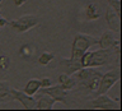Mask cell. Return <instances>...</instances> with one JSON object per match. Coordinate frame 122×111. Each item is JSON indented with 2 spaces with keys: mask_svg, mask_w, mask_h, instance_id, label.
Here are the masks:
<instances>
[{
  "mask_svg": "<svg viewBox=\"0 0 122 111\" xmlns=\"http://www.w3.org/2000/svg\"><path fill=\"white\" fill-rule=\"evenodd\" d=\"M112 50H97V51H86L83 54V56L80 57V65L81 68H99L103 65H107L111 63L113 56Z\"/></svg>",
  "mask_w": 122,
  "mask_h": 111,
  "instance_id": "obj_1",
  "label": "cell"
},
{
  "mask_svg": "<svg viewBox=\"0 0 122 111\" xmlns=\"http://www.w3.org/2000/svg\"><path fill=\"white\" fill-rule=\"evenodd\" d=\"M98 38H95L90 34H85V33H76L74 40H72V45H71V56L70 59L72 60H79L83 56V54L89 50L92 46L97 45Z\"/></svg>",
  "mask_w": 122,
  "mask_h": 111,
  "instance_id": "obj_2",
  "label": "cell"
},
{
  "mask_svg": "<svg viewBox=\"0 0 122 111\" xmlns=\"http://www.w3.org/2000/svg\"><path fill=\"white\" fill-rule=\"evenodd\" d=\"M120 77H121L120 69H112V70H109V72L104 73V74H102L101 80H99V86L97 88V91H95L97 96L107 93V92H108L111 88H112L114 84L120 80Z\"/></svg>",
  "mask_w": 122,
  "mask_h": 111,
  "instance_id": "obj_3",
  "label": "cell"
},
{
  "mask_svg": "<svg viewBox=\"0 0 122 111\" xmlns=\"http://www.w3.org/2000/svg\"><path fill=\"white\" fill-rule=\"evenodd\" d=\"M11 28H13L15 32L18 33H24L28 32L29 29H32L33 27H36L38 24V18L36 15L32 14H27V15H22L15 21H11L8 23Z\"/></svg>",
  "mask_w": 122,
  "mask_h": 111,
  "instance_id": "obj_4",
  "label": "cell"
},
{
  "mask_svg": "<svg viewBox=\"0 0 122 111\" xmlns=\"http://www.w3.org/2000/svg\"><path fill=\"white\" fill-rule=\"evenodd\" d=\"M88 109H95V110H111L114 107H118V98L113 100L109 96H107V93L104 94H98L97 98L92 100L85 105Z\"/></svg>",
  "mask_w": 122,
  "mask_h": 111,
  "instance_id": "obj_5",
  "label": "cell"
},
{
  "mask_svg": "<svg viewBox=\"0 0 122 111\" xmlns=\"http://www.w3.org/2000/svg\"><path fill=\"white\" fill-rule=\"evenodd\" d=\"M10 93L13 96V100L20 102L22 106L25 110H34L36 109V98H33V96H29L24 91H19L17 88H11V87H10Z\"/></svg>",
  "mask_w": 122,
  "mask_h": 111,
  "instance_id": "obj_6",
  "label": "cell"
},
{
  "mask_svg": "<svg viewBox=\"0 0 122 111\" xmlns=\"http://www.w3.org/2000/svg\"><path fill=\"white\" fill-rule=\"evenodd\" d=\"M41 93H46L48 96H51L52 98H55L56 102H64L66 103V96H67V91H65L60 84L56 86H50V87H43L41 91Z\"/></svg>",
  "mask_w": 122,
  "mask_h": 111,
  "instance_id": "obj_7",
  "label": "cell"
},
{
  "mask_svg": "<svg viewBox=\"0 0 122 111\" xmlns=\"http://www.w3.org/2000/svg\"><path fill=\"white\" fill-rule=\"evenodd\" d=\"M106 21H107V24H108L109 29L113 33H120V29H121L120 14H117L111 6L106 11Z\"/></svg>",
  "mask_w": 122,
  "mask_h": 111,
  "instance_id": "obj_8",
  "label": "cell"
},
{
  "mask_svg": "<svg viewBox=\"0 0 122 111\" xmlns=\"http://www.w3.org/2000/svg\"><path fill=\"white\" fill-rule=\"evenodd\" d=\"M101 17H102V10L97 3H88L84 6V18H85V21H97Z\"/></svg>",
  "mask_w": 122,
  "mask_h": 111,
  "instance_id": "obj_9",
  "label": "cell"
},
{
  "mask_svg": "<svg viewBox=\"0 0 122 111\" xmlns=\"http://www.w3.org/2000/svg\"><path fill=\"white\" fill-rule=\"evenodd\" d=\"M116 41H117V38L114 37V33L112 31H106V32L98 38L97 45L103 50H109V49L112 50L113 45L116 44Z\"/></svg>",
  "mask_w": 122,
  "mask_h": 111,
  "instance_id": "obj_10",
  "label": "cell"
},
{
  "mask_svg": "<svg viewBox=\"0 0 122 111\" xmlns=\"http://www.w3.org/2000/svg\"><path fill=\"white\" fill-rule=\"evenodd\" d=\"M55 103H56L55 98H52L51 96H48L46 93H41L36 98V109L37 110H51Z\"/></svg>",
  "mask_w": 122,
  "mask_h": 111,
  "instance_id": "obj_11",
  "label": "cell"
},
{
  "mask_svg": "<svg viewBox=\"0 0 122 111\" xmlns=\"http://www.w3.org/2000/svg\"><path fill=\"white\" fill-rule=\"evenodd\" d=\"M60 65L64 68V73L66 74H74L76 70H79L81 68L79 60H72V59H61Z\"/></svg>",
  "mask_w": 122,
  "mask_h": 111,
  "instance_id": "obj_12",
  "label": "cell"
},
{
  "mask_svg": "<svg viewBox=\"0 0 122 111\" xmlns=\"http://www.w3.org/2000/svg\"><path fill=\"white\" fill-rule=\"evenodd\" d=\"M57 82H59V84L64 88L65 91H70V89H72V88L76 86L75 78H72L70 74H66V73L60 74L59 78H57Z\"/></svg>",
  "mask_w": 122,
  "mask_h": 111,
  "instance_id": "obj_13",
  "label": "cell"
},
{
  "mask_svg": "<svg viewBox=\"0 0 122 111\" xmlns=\"http://www.w3.org/2000/svg\"><path fill=\"white\" fill-rule=\"evenodd\" d=\"M101 77H102V73H99L98 70L94 73L93 75L90 77L88 80H85L84 83H81L84 87L86 88L89 92H95L97 91V88L99 86V80H101Z\"/></svg>",
  "mask_w": 122,
  "mask_h": 111,
  "instance_id": "obj_14",
  "label": "cell"
},
{
  "mask_svg": "<svg viewBox=\"0 0 122 111\" xmlns=\"http://www.w3.org/2000/svg\"><path fill=\"white\" fill-rule=\"evenodd\" d=\"M11 100H13V96H11V93H10L9 83L0 79V103L11 101Z\"/></svg>",
  "mask_w": 122,
  "mask_h": 111,
  "instance_id": "obj_15",
  "label": "cell"
},
{
  "mask_svg": "<svg viewBox=\"0 0 122 111\" xmlns=\"http://www.w3.org/2000/svg\"><path fill=\"white\" fill-rule=\"evenodd\" d=\"M40 89H41V79L32 78V79H29L28 82H27V84H25V87H24L23 91H24L27 94L33 96V94H36Z\"/></svg>",
  "mask_w": 122,
  "mask_h": 111,
  "instance_id": "obj_16",
  "label": "cell"
},
{
  "mask_svg": "<svg viewBox=\"0 0 122 111\" xmlns=\"http://www.w3.org/2000/svg\"><path fill=\"white\" fill-rule=\"evenodd\" d=\"M34 54H36V47L30 44H25L19 49V56L25 60H29L30 57H33Z\"/></svg>",
  "mask_w": 122,
  "mask_h": 111,
  "instance_id": "obj_17",
  "label": "cell"
},
{
  "mask_svg": "<svg viewBox=\"0 0 122 111\" xmlns=\"http://www.w3.org/2000/svg\"><path fill=\"white\" fill-rule=\"evenodd\" d=\"M53 59H55V55H53L52 52L45 51V52H42L41 55L38 56V64L40 65H48Z\"/></svg>",
  "mask_w": 122,
  "mask_h": 111,
  "instance_id": "obj_18",
  "label": "cell"
},
{
  "mask_svg": "<svg viewBox=\"0 0 122 111\" xmlns=\"http://www.w3.org/2000/svg\"><path fill=\"white\" fill-rule=\"evenodd\" d=\"M10 59L8 55H0V72L5 73L10 68Z\"/></svg>",
  "mask_w": 122,
  "mask_h": 111,
  "instance_id": "obj_19",
  "label": "cell"
},
{
  "mask_svg": "<svg viewBox=\"0 0 122 111\" xmlns=\"http://www.w3.org/2000/svg\"><path fill=\"white\" fill-rule=\"evenodd\" d=\"M109 6L116 11L117 14H121V1L120 0H107Z\"/></svg>",
  "mask_w": 122,
  "mask_h": 111,
  "instance_id": "obj_20",
  "label": "cell"
},
{
  "mask_svg": "<svg viewBox=\"0 0 122 111\" xmlns=\"http://www.w3.org/2000/svg\"><path fill=\"white\" fill-rule=\"evenodd\" d=\"M52 86V79L51 78H42L41 79V88Z\"/></svg>",
  "mask_w": 122,
  "mask_h": 111,
  "instance_id": "obj_21",
  "label": "cell"
},
{
  "mask_svg": "<svg viewBox=\"0 0 122 111\" xmlns=\"http://www.w3.org/2000/svg\"><path fill=\"white\" fill-rule=\"evenodd\" d=\"M27 0H13V4L15 6H22V5H24Z\"/></svg>",
  "mask_w": 122,
  "mask_h": 111,
  "instance_id": "obj_22",
  "label": "cell"
},
{
  "mask_svg": "<svg viewBox=\"0 0 122 111\" xmlns=\"http://www.w3.org/2000/svg\"><path fill=\"white\" fill-rule=\"evenodd\" d=\"M1 5H3V0H0V17H1Z\"/></svg>",
  "mask_w": 122,
  "mask_h": 111,
  "instance_id": "obj_23",
  "label": "cell"
},
{
  "mask_svg": "<svg viewBox=\"0 0 122 111\" xmlns=\"http://www.w3.org/2000/svg\"><path fill=\"white\" fill-rule=\"evenodd\" d=\"M0 79H3V72H0Z\"/></svg>",
  "mask_w": 122,
  "mask_h": 111,
  "instance_id": "obj_24",
  "label": "cell"
},
{
  "mask_svg": "<svg viewBox=\"0 0 122 111\" xmlns=\"http://www.w3.org/2000/svg\"><path fill=\"white\" fill-rule=\"evenodd\" d=\"M0 29H1V27H0Z\"/></svg>",
  "mask_w": 122,
  "mask_h": 111,
  "instance_id": "obj_25",
  "label": "cell"
}]
</instances>
